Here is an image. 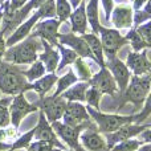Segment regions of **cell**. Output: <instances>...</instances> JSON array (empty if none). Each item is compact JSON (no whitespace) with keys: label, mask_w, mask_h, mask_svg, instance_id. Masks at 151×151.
I'll return each instance as SVG.
<instances>
[{"label":"cell","mask_w":151,"mask_h":151,"mask_svg":"<svg viewBox=\"0 0 151 151\" xmlns=\"http://www.w3.org/2000/svg\"><path fill=\"white\" fill-rule=\"evenodd\" d=\"M31 90V82L24 76V70L19 65L1 61L0 63V93L5 96H17Z\"/></svg>","instance_id":"cell-1"},{"label":"cell","mask_w":151,"mask_h":151,"mask_svg":"<svg viewBox=\"0 0 151 151\" xmlns=\"http://www.w3.org/2000/svg\"><path fill=\"white\" fill-rule=\"evenodd\" d=\"M41 49L40 39L29 35L27 39L12 47L7 48L3 56V61L13 64V65H31L37 60L39 50Z\"/></svg>","instance_id":"cell-2"},{"label":"cell","mask_w":151,"mask_h":151,"mask_svg":"<svg viewBox=\"0 0 151 151\" xmlns=\"http://www.w3.org/2000/svg\"><path fill=\"white\" fill-rule=\"evenodd\" d=\"M150 86H151V76H131L130 82L127 88L125 89L121 96V105L118 106V111L122 109L125 104H133L134 105V113L142 109L145 101L150 96Z\"/></svg>","instance_id":"cell-3"},{"label":"cell","mask_w":151,"mask_h":151,"mask_svg":"<svg viewBox=\"0 0 151 151\" xmlns=\"http://www.w3.org/2000/svg\"><path fill=\"white\" fill-rule=\"evenodd\" d=\"M85 106L89 117L96 123L97 130L102 135L113 133V131L118 130L121 126L127 125V123H134V121H135V115L134 114H129V115L106 114V113H102L101 110H96L93 107L88 106V105H85Z\"/></svg>","instance_id":"cell-4"},{"label":"cell","mask_w":151,"mask_h":151,"mask_svg":"<svg viewBox=\"0 0 151 151\" xmlns=\"http://www.w3.org/2000/svg\"><path fill=\"white\" fill-rule=\"evenodd\" d=\"M98 35H99V40H101L104 56L107 60L117 57V53L119 52L121 48L127 45L125 36L121 33V31H118L115 28H109V27L101 25Z\"/></svg>","instance_id":"cell-5"},{"label":"cell","mask_w":151,"mask_h":151,"mask_svg":"<svg viewBox=\"0 0 151 151\" xmlns=\"http://www.w3.org/2000/svg\"><path fill=\"white\" fill-rule=\"evenodd\" d=\"M35 111H39V106L36 104H31L25 98L24 93H20L17 96L12 97L9 106H8V113H9V121L13 127L19 129L21 121L28 114Z\"/></svg>","instance_id":"cell-6"},{"label":"cell","mask_w":151,"mask_h":151,"mask_svg":"<svg viewBox=\"0 0 151 151\" xmlns=\"http://www.w3.org/2000/svg\"><path fill=\"white\" fill-rule=\"evenodd\" d=\"M36 105L39 106V110L44 113L48 122L52 123L55 121H61L66 101L61 96H45L44 98H40Z\"/></svg>","instance_id":"cell-7"},{"label":"cell","mask_w":151,"mask_h":151,"mask_svg":"<svg viewBox=\"0 0 151 151\" xmlns=\"http://www.w3.org/2000/svg\"><path fill=\"white\" fill-rule=\"evenodd\" d=\"M61 27V23L56 17L53 19H41L36 23V25L32 29V36L37 37L40 40H45L49 42L50 45L55 47L57 44V36H58V29Z\"/></svg>","instance_id":"cell-8"},{"label":"cell","mask_w":151,"mask_h":151,"mask_svg":"<svg viewBox=\"0 0 151 151\" xmlns=\"http://www.w3.org/2000/svg\"><path fill=\"white\" fill-rule=\"evenodd\" d=\"M150 127V125H137V123H127V125L121 126L118 130L113 131V133L105 134V141H106L107 149L111 150L117 143L130 138H137L145 129Z\"/></svg>","instance_id":"cell-9"},{"label":"cell","mask_w":151,"mask_h":151,"mask_svg":"<svg viewBox=\"0 0 151 151\" xmlns=\"http://www.w3.org/2000/svg\"><path fill=\"white\" fill-rule=\"evenodd\" d=\"M105 66L109 69V72L111 73L113 78H114L118 88V93L122 94L125 91V89L127 88L129 82H130V78L133 76L131 72L129 70L126 64L119 57L109 58L107 61H105Z\"/></svg>","instance_id":"cell-10"},{"label":"cell","mask_w":151,"mask_h":151,"mask_svg":"<svg viewBox=\"0 0 151 151\" xmlns=\"http://www.w3.org/2000/svg\"><path fill=\"white\" fill-rule=\"evenodd\" d=\"M61 122L69 126H80L91 122V118L89 117L88 111H86V106L83 104H81V102H66Z\"/></svg>","instance_id":"cell-11"},{"label":"cell","mask_w":151,"mask_h":151,"mask_svg":"<svg viewBox=\"0 0 151 151\" xmlns=\"http://www.w3.org/2000/svg\"><path fill=\"white\" fill-rule=\"evenodd\" d=\"M89 85L96 88L97 90H99L102 94H109L111 97H115L118 94V88L115 83L114 78H113L111 73L109 72V69L106 66L99 68V70L96 74L91 76V78L88 81Z\"/></svg>","instance_id":"cell-12"},{"label":"cell","mask_w":151,"mask_h":151,"mask_svg":"<svg viewBox=\"0 0 151 151\" xmlns=\"http://www.w3.org/2000/svg\"><path fill=\"white\" fill-rule=\"evenodd\" d=\"M39 20H41V13H40L39 9H36L5 39V45H7V48L12 47V45L17 44V42L23 41L24 39H27V37L32 33V29H33V27L36 25V23Z\"/></svg>","instance_id":"cell-13"},{"label":"cell","mask_w":151,"mask_h":151,"mask_svg":"<svg viewBox=\"0 0 151 151\" xmlns=\"http://www.w3.org/2000/svg\"><path fill=\"white\" fill-rule=\"evenodd\" d=\"M57 42L64 47L72 49L73 52H76V55L81 58H90L93 60V55H91L90 49H89L86 41L83 40L82 36H77L73 32L69 33H58L57 36Z\"/></svg>","instance_id":"cell-14"},{"label":"cell","mask_w":151,"mask_h":151,"mask_svg":"<svg viewBox=\"0 0 151 151\" xmlns=\"http://www.w3.org/2000/svg\"><path fill=\"white\" fill-rule=\"evenodd\" d=\"M35 141H44L50 143L52 146L57 147L60 150H66L65 146L58 141V137L56 135L55 130L52 129L50 123L48 122V119L45 118L44 113L41 110H39V122H37L36 127H35V134H33Z\"/></svg>","instance_id":"cell-15"},{"label":"cell","mask_w":151,"mask_h":151,"mask_svg":"<svg viewBox=\"0 0 151 151\" xmlns=\"http://www.w3.org/2000/svg\"><path fill=\"white\" fill-rule=\"evenodd\" d=\"M149 49H143L141 52H129L126 57V66L133 76H145L150 74L151 63L149 60Z\"/></svg>","instance_id":"cell-16"},{"label":"cell","mask_w":151,"mask_h":151,"mask_svg":"<svg viewBox=\"0 0 151 151\" xmlns=\"http://www.w3.org/2000/svg\"><path fill=\"white\" fill-rule=\"evenodd\" d=\"M80 143L85 151H110L104 135L97 129H85L80 134Z\"/></svg>","instance_id":"cell-17"},{"label":"cell","mask_w":151,"mask_h":151,"mask_svg":"<svg viewBox=\"0 0 151 151\" xmlns=\"http://www.w3.org/2000/svg\"><path fill=\"white\" fill-rule=\"evenodd\" d=\"M133 8L131 5L121 4L113 8L111 15H110V23L113 28L118 29H130L133 28Z\"/></svg>","instance_id":"cell-18"},{"label":"cell","mask_w":151,"mask_h":151,"mask_svg":"<svg viewBox=\"0 0 151 151\" xmlns=\"http://www.w3.org/2000/svg\"><path fill=\"white\" fill-rule=\"evenodd\" d=\"M40 41H41L42 52L39 53L37 60L41 61L48 73H56V69L60 63V53L53 45H50L45 40H40Z\"/></svg>","instance_id":"cell-19"},{"label":"cell","mask_w":151,"mask_h":151,"mask_svg":"<svg viewBox=\"0 0 151 151\" xmlns=\"http://www.w3.org/2000/svg\"><path fill=\"white\" fill-rule=\"evenodd\" d=\"M86 0L80 3L78 7L73 8L69 20H70V32H73L76 35H85L86 29H88V19H86Z\"/></svg>","instance_id":"cell-20"},{"label":"cell","mask_w":151,"mask_h":151,"mask_svg":"<svg viewBox=\"0 0 151 151\" xmlns=\"http://www.w3.org/2000/svg\"><path fill=\"white\" fill-rule=\"evenodd\" d=\"M83 37V40L86 41L89 49H90L91 55H93V61L99 66H105V56H104V50H102V45H101V40H99L98 35L96 33H85L81 35Z\"/></svg>","instance_id":"cell-21"},{"label":"cell","mask_w":151,"mask_h":151,"mask_svg":"<svg viewBox=\"0 0 151 151\" xmlns=\"http://www.w3.org/2000/svg\"><path fill=\"white\" fill-rule=\"evenodd\" d=\"M57 74L56 73H47L41 78L31 82V90H35L39 94L40 98H44L48 93L53 89V86L57 82Z\"/></svg>","instance_id":"cell-22"},{"label":"cell","mask_w":151,"mask_h":151,"mask_svg":"<svg viewBox=\"0 0 151 151\" xmlns=\"http://www.w3.org/2000/svg\"><path fill=\"white\" fill-rule=\"evenodd\" d=\"M88 88H89V82L78 81V82L73 83L69 89H66L61 94V97L66 102H81V104H83L85 102V93Z\"/></svg>","instance_id":"cell-23"},{"label":"cell","mask_w":151,"mask_h":151,"mask_svg":"<svg viewBox=\"0 0 151 151\" xmlns=\"http://www.w3.org/2000/svg\"><path fill=\"white\" fill-rule=\"evenodd\" d=\"M98 3H99L98 0H89V1H86V7H85L88 25L91 28V33H96V35H98V31L101 28Z\"/></svg>","instance_id":"cell-24"},{"label":"cell","mask_w":151,"mask_h":151,"mask_svg":"<svg viewBox=\"0 0 151 151\" xmlns=\"http://www.w3.org/2000/svg\"><path fill=\"white\" fill-rule=\"evenodd\" d=\"M76 82H78L77 76H76V73L73 72V69H69L64 76H61V77L57 78V82H56L57 88H56V91L52 94V96H55V97L61 96L66 89H69Z\"/></svg>","instance_id":"cell-25"},{"label":"cell","mask_w":151,"mask_h":151,"mask_svg":"<svg viewBox=\"0 0 151 151\" xmlns=\"http://www.w3.org/2000/svg\"><path fill=\"white\" fill-rule=\"evenodd\" d=\"M55 47H56V49L58 50V53H60V63H58V66H57V69H56V72H61L65 66L72 65L78 56L76 55V52H73L72 49L58 44V42L55 45Z\"/></svg>","instance_id":"cell-26"},{"label":"cell","mask_w":151,"mask_h":151,"mask_svg":"<svg viewBox=\"0 0 151 151\" xmlns=\"http://www.w3.org/2000/svg\"><path fill=\"white\" fill-rule=\"evenodd\" d=\"M125 39H126V41H127V44H130L133 52H141V50H143V49H150V47H151V44L145 41V40L137 33V31L134 28H130V31L125 35Z\"/></svg>","instance_id":"cell-27"},{"label":"cell","mask_w":151,"mask_h":151,"mask_svg":"<svg viewBox=\"0 0 151 151\" xmlns=\"http://www.w3.org/2000/svg\"><path fill=\"white\" fill-rule=\"evenodd\" d=\"M72 65H73L72 69H73V72L76 73V76H77L78 81H85V82H88V81L91 78L93 73H91L90 66L88 65V63L85 61V58L77 57Z\"/></svg>","instance_id":"cell-28"},{"label":"cell","mask_w":151,"mask_h":151,"mask_svg":"<svg viewBox=\"0 0 151 151\" xmlns=\"http://www.w3.org/2000/svg\"><path fill=\"white\" fill-rule=\"evenodd\" d=\"M55 9H56V19L60 23H64V21H66L69 19L73 8H72L70 3L68 0H55Z\"/></svg>","instance_id":"cell-29"},{"label":"cell","mask_w":151,"mask_h":151,"mask_svg":"<svg viewBox=\"0 0 151 151\" xmlns=\"http://www.w3.org/2000/svg\"><path fill=\"white\" fill-rule=\"evenodd\" d=\"M44 74H47V70H45L44 65H42V63L40 60H36L33 64H31L29 69L24 70V76H25L28 82H33V81L41 78Z\"/></svg>","instance_id":"cell-30"},{"label":"cell","mask_w":151,"mask_h":151,"mask_svg":"<svg viewBox=\"0 0 151 151\" xmlns=\"http://www.w3.org/2000/svg\"><path fill=\"white\" fill-rule=\"evenodd\" d=\"M33 134H35V129H31L29 131L21 134V135H17V138L12 142L9 150L8 151H16V150H21V149H27L29 146L32 141H33Z\"/></svg>","instance_id":"cell-31"},{"label":"cell","mask_w":151,"mask_h":151,"mask_svg":"<svg viewBox=\"0 0 151 151\" xmlns=\"http://www.w3.org/2000/svg\"><path fill=\"white\" fill-rule=\"evenodd\" d=\"M102 96H104V94H102L101 91L89 85V88L86 89V93H85L86 105L90 106V107H93V109H96V110H99V102H101Z\"/></svg>","instance_id":"cell-32"},{"label":"cell","mask_w":151,"mask_h":151,"mask_svg":"<svg viewBox=\"0 0 151 151\" xmlns=\"http://www.w3.org/2000/svg\"><path fill=\"white\" fill-rule=\"evenodd\" d=\"M12 97H5L0 98V129H4L11 125L9 121V113H8V106H9Z\"/></svg>","instance_id":"cell-33"},{"label":"cell","mask_w":151,"mask_h":151,"mask_svg":"<svg viewBox=\"0 0 151 151\" xmlns=\"http://www.w3.org/2000/svg\"><path fill=\"white\" fill-rule=\"evenodd\" d=\"M142 145L145 143H142L138 138H130L117 143L110 151H137Z\"/></svg>","instance_id":"cell-34"},{"label":"cell","mask_w":151,"mask_h":151,"mask_svg":"<svg viewBox=\"0 0 151 151\" xmlns=\"http://www.w3.org/2000/svg\"><path fill=\"white\" fill-rule=\"evenodd\" d=\"M27 151H63L57 147L52 146L50 143L44 141H32L29 146L27 147Z\"/></svg>","instance_id":"cell-35"},{"label":"cell","mask_w":151,"mask_h":151,"mask_svg":"<svg viewBox=\"0 0 151 151\" xmlns=\"http://www.w3.org/2000/svg\"><path fill=\"white\" fill-rule=\"evenodd\" d=\"M151 20V12L146 9H138V11H134L133 13V28L135 27L141 25V24L146 23V21H150Z\"/></svg>","instance_id":"cell-36"},{"label":"cell","mask_w":151,"mask_h":151,"mask_svg":"<svg viewBox=\"0 0 151 151\" xmlns=\"http://www.w3.org/2000/svg\"><path fill=\"white\" fill-rule=\"evenodd\" d=\"M41 13V19H53L56 17L55 0H47L40 8H37Z\"/></svg>","instance_id":"cell-37"},{"label":"cell","mask_w":151,"mask_h":151,"mask_svg":"<svg viewBox=\"0 0 151 151\" xmlns=\"http://www.w3.org/2000/svg\"><path fill=\"white\" fill-rule=\"evenodd\" d=\"M134 29H135L137 33H138L145 41L151 44V20L146 21V23L141 24V25H138V27H135Z\"/></svg>","instance_id":"cell-38"},{"label":"cell","mask_w":151,"mask_h":151,"mask_svg":"<svg viewBox=\"0 0 151 151\" xmlns=\"http://www.w3.org/2000/svg\"><path fill=\"white\" fill-rule=\"evenodd\" d=\"M99 3L102 4V8H104V12H105V20L106 23L110 21V15H111V11L113 8L115 7L114 5V0H98Z\"/></svg>","instance_id":"cell-39"},{"label":"cell","mask_w":151,"mask_h":151,"mask_svg":"<svg viewBox=\"0 0 151 151\" xmlns=\"http://www.w3.org/2000/svg\"><path fill=\"white\" fill-rule=\"evenodd\" d=\"M137 138H138L142 143H151V130H150V127L145 129Z\"/></svg>","instance_id":"cell-40"},{"label":"cell","mask_w":151,"mask_h":151,"mask_svg":"<svg viewBox=\"0 0 151 151\" xmlns=\"http://www.w3.org/2000/svg\"><path fill=\"white\" fill-rule=\"evenodd\" d=\"M5 49H7V45H5V36H3L0 33V63L3 61V56L5 53Z\"/></svg>","instance_id":"cell-41"},{"label":"cell","mask_w":151,"mask_h":151,"mask_svg":"<svg viewBox=\"0 0 151 151\" xmlns=\"http://www.w3.org/2000/svg\"><path fill=\"white\" fill-rule=\"evenodd\" d=\"M147 1H149V0H133V5H131V8H133V11L142 9L143 5L146 4Z\"/></svg>","instance_id":"cell-42"},{"label":"cell","mask_w":151,"mask_h":151,"mask_svg":"<svg viewBox=\"0 0 151 151\" xmlns=\"http://www.w3.org/2000/svg\"><path fill=\"white\" fill-rule=\"evenodd\" d=\"M137 151H151V143H145L142 145Z\"/></svg>","instance_id":"cell-43"},{"label":"cell","mask_w":151,"mask_h":151,"mask_svg":"<svg viewBox=\"0 0 151 151\" xmlns=\"http://www.w3.org/2000/svg\"><path fill=\"white\" fill-rule=\"evenodd\" d=\"M11 147L9 143H4V142H0V151H8Z\"/></svg>","instance_id":"cell-44"},{"label":"cell","mask_w":151,"mask_h":151,"mask_svg":"<svg viewBox=\"0 0 151 151\" xmlns=\"http://www.w3.org/2000/svg\"><path fill=\"white\" fill-rule=\"evenodd\" d=\"M68 1L70 3L72 8H76V7H78V5H80V3L83 1V0H68Z\"/></svg>","instance_id":"cell-45"},{"label":"cell","mask_w":151,"mask_h":151,"mask_svg":"<svg viewBox=\"0 0 151 151\" xmlns=\"http://www.w3.org/2000/svg\"><path fill=\"white\" fill-rule=\"evenodd\" d=\"M1 20H3V8L0 5V27H1Z\"/></svg>","instance_id":"cell-46"},{"label":"cell","mask_w":151,"mask_h":151,"mask_svg":"<svg viewBox=\"0 0 151 151\" xmlns=\"http://www.w3.org/2000/svg\"><path fill=\"white\" fill-rule=\"evenodd\" d=\"M63 151H74V150H70V149H69V150H63Z\"/></svg>","instance_id":"cell-47"},{"label":"cell","mask_w":151,"mask_h":151,"mask_svg":"<svg viewBox=\"0 0 151 151\" xmlns=\"http://www.w3.org/2000/svg\"><path fill=\"white\" fill-rule=\"evenodd\" d=\"M0 98H1V93H0Z\"/></svg>","instance_id":"cell-48"},{"label":"cell","mask_w":151,"mask_h":151,"mask_svg":"<svg viewBox=\"0 0 151 151\" xmlns=\"http://www.w3.org/2000/svg\"><path fill=\"white\" fill-rule=\"evenodd\" d=\"M130 1H133V0H130Z\"/></svg>","instance_id":"cell-49"}]
</instances>
